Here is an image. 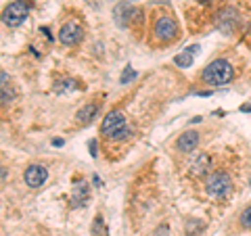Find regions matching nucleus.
<instances>
[{
    "mask_svg": "<svg viewBox=\"0 0 251 236\" xmlns=\"http://www.w3.org/2000/svg\"><path fill=\"white\" fill-rule=\"evenodd\" d=\"M180 23L174 15L157 11L151 19V44L153 46H170L180 40Z\"/></svg>",
    "mask_w": 251,
    "mask_h": 236,
    "instance_id": "1",
    "label": "nucleus"
},
{
    "mask_svg": "<svg viewBox=\"0 0 251 236\" xmlns=\"http://www.w3.org/2000/svg\"><path fill=\"white\" fill-rule=\"evenodd\" d=\"M234 75H237V71H234L232 63L224 57H218L214 61H209L207 65L201 69L199 84H203V86H226L234 80Z\"/></svg>",
    "mask_w": 251,
    "mask_h": 236,
    "instance_id": "2",
    "label": "nucleus"
},
{
    "mask_svg": "<svg viewBox=\"0 0 251 236\" xmlns=\"http://www.w3.org/2000/svg\"><path fill=\"white\" fill-rule=\"evenodd\" d=\"M232 188H234L232 176L224 167L214 169L205 178V182H203V190H205V194L209 196V199H216V201L228 199L230 192H232Z\"/></svg>",
    "mask_w": 251,
    "mask_h": 236,
    "instance_id": "3",
    "label": "nucleus"
},
{
    "mask_svg": "<svg viewBox=\"0 0 251 236\" xmlns=\"http://www.w3.org/2000/svg\"><path fill=\"white\" fill-rule=\"evenodd\" d=\"M29 11H31V2H29V0H13L11 4L4 6L2 23H4V25H9V27H17V25H21V23L29 17Z\"/></svg>",
    "mask_w": 251,
    "mask_h": 236,
    "instance_id": "4",
    "label": "nucleus"
},
{
    "mask_svg": "<svg viewBox=\"0 0 251 236\" xmlns=\"http://www.w3.org/2000/svg\"><path fill=\"white\" fill-rule=\"evenodd\" d=\"M214 23H216V27L222 31V34L232 36L234 31L241 27V15H239V11L234 9V6H224V9H220L216 13Z\"/></svg>",
    "mask_w": 251,
    "mask_h": 236,
    "instance_id": "5",
    "label": "nucleus"
},
{
    "mask_svg": "<svg viewBox=\"0 0 251 236\" xmlns=\"http://www.w3.org/2000/svg\"><path fill=\"white\" fill-rule=\"evenodd\" d=\"M84 36H86V31L82 27V23L80 21H74V19H69V21L63 23L61 29H59V34H57L59 42L63 46H69V48H72V46L82 44Z\"/></svg>",
    "mask_w": 251,
    "mask_h": 236,
    "instance_id": "6",
    "label": "nucleus"
},
{
    "mask_svg": "<svg viewBox=\"0 0 251 236\" xmlns=\"http://www.w3.org/2000/svg\"><path fill=\"white\" fill-rule=\"evenodd\" d=\"M211 165H214V159H211L209 153H195L191 157V161L186 165V174L188 178L199 180V178H207L211 174Z\"/></svg>",
    "mask_w": 251,
    "mask_h": 236,
    "instance_id": "7",
    "label": "nucleus"
},
{
    "mask_svg": "<svg viewBox=\"0 0 251 236\" xmlns=\"http://www.w3.org/2000/svg\"><path fill=\"white\" fill-rule=\"evenodd\" d=\"M124 125H128V121H126V115L124 111H120V109H113V111H109L105 117H103V121H100V138H109L111 134H115L117 130H122Z\"/></svg>",
    "mask_w": 251,
    "mask_h": 236,
    "instance_id": "8",
    "label": "nucleus"
},
{
    "mask_svg": "<svg viewBox=\"0 0 251 236\" xmlns=\"http://www.w3.org/2000/svg\"><path fill=\"white\" fill-rule=\"evenodd\" d=\"M46 178H49V169L44 167V165L40 163H31L25 167V171H23V182H25L27 188H31V190H36V188H42Z\"/></svg>",
    "mask_w": 251,
    "mask_h": 236,
    "instance_id": "9",
    "label": "nucleus"
},
{
    "mask_svg": "<svg viewBox=\"0 0 251 236\" xmlns=\"http://www.w3.org/2000/svg\"><path fill=\"white\" fill-rule=\"evenodd\" d=\"M199 142H201V134L195 132V130H186V132H182V134H180V136L176 138L174 148H176L180 155H191V153L197 151Z\"/></svg>",
    "mask_w": 251,
    "mask_h": 236,
    "instance_id": "10",
    "label": "nucleus"
},
{
    "mask_svg": "<svg viewBox=\"0 0 251 236\" xmlns=\"http://www.w3.org/2000/svg\"><path fill=\"white\" fill-rule=\"evenodd\" d=\"M88 201H90V186H88V182H86L84 178H77L74 182L72 194H69V205H72L74 209H80Z\"/></svg>",
    "mask_w": 251,
    "mask_h": 236,
    "instance_id": "11",
    "label": "nucleus"
},
{
    "mask_svg": "<svg viewBox=\"0 0 251 236\" xmlns=\"http://www.w3.org/2000/svg\"><path fill=\"white\" fill-rule=\"evenodd\" d=\"M100 107H103V100L100 98H94V100H88L80 111L75 113V123L77 125H88L94 117L99 115V111H100Z\"/></svg>",
    "mask_w": 251,
    "mask_h": 236,
    "instance_id": "12",
    "label": "nucleus"
},
{
    "mask_svg": "<svg viewBox=\"0 0 251 236\" xmlns=\"http://www.w3.org/2000/svg\"><path fill=\"white\" fill-rule=\"evenodd\" d=\"M132 13H134V6H132L130 2H120L113 9V19L115 23L120 25L122 29L128 27L130 29V19H132Z\"/></svg>",
    "mask_w": 251,
    "mask_h": 236,
    "instance_id": "13",
    "label": "nucleus"
},
{
    "mask_svg": "<svg viewBox=\"0 0 251 236\" xmlns=\"http://www.w3.org/2000/svg\"><path fill=\"white\" fill-rule=\"evenodd\" d=\"M195 52H199V44L195 46H188V48L184 52H180L174 57V65L180 67V69H188L193 65V59H195Z\"/></svg>",
    "mask_w": 251,
    "mask_h": 236,
    "instance_id": "14",
    "label": "nucleus"
},
{
    "mask_svg": "<svg viewBox=\"0 0 251 236\" xmlns=\"http://www.w3.org/2000/svg\"><path fill=\"white\" fill-rule=\"evenodd\" d=\"M0 77H2V98H0V103H2V109H6L15 100V88H13L11 77L6 71L0 73Z\"/></svg>",
    "mask_w": 251,
    "mask_h": 236,
    "instance_id": "15",
    "label": "nucleus"
},
{
    "mask_svg": "<svg viewBox=\"0 0 251 236\" xmlns=\"http://www.w3.org/2000/svg\"><path fill=\"white\" fill-rule=\"evenodd\" d=\"M84 88L80 80L75 77H61L59 82H54V92L57 94H65V92H74V90H80Z\"/></svg>",
    "mask_w": 251,
    "mask_h": 236,
    "instance_id": "16",
    "label": "nucleus"
},
{
    "mask_svg": "<svg viewBox=\"0 0 251 236\" xmlns=\"http://www.w3.org/2000/svg\"><path fill=\"white\" fill-rule=\"evenodd\" d=\"M134 138V132H132L130 125H124L122 130H117L115 134H111L109 138H105L107 142H111V144H126V142H130V140Z\"/></svg>",
    "mask_w": 251,
    "mask_h": 236,
    "instance_id": "17",
    "label": "nucleus"
},
{
    "mask_svg": "<svg viewBox=\"0 0 251 236\" xmlns=\"http://www.w3.org/2000/svg\"><path fill=\"white\" fill-rule=\"evenodd\" d=\"M90 232H92V236H109V228L105 226V219L100 213H97V217H94Z\"/></svg>",
    "mask_w": 251,
    "mask_h": 236,
    "instance_id": "18",
    "label": "nucleus"
},
{
    "mask_svg": "<svg viewBox=\"0 0 251 236\" xmlns=\"http://www.w3.org/2000/svg\"><path fill=\"white\" fill-rule=\"evenodd\" d=\"M203 230H205V224H203L201 219H188V222L184 224L186 236H199Z\"/></svg>",
    "mask_w": 251,
    "mask_h": 236,
    "instance_id": "19",
    "label": "nucleus"
},
{
    "mask_svg": "<svg viewBox=\"0 0 251 236\" xmlns=\"http://www.w3.org/2000/svg\"><path fill=\"white\" fill-rule=\"evenodd\" d=\"M239 228L241 230H251V203L239 213Z\"/></svg>",
    "mask_w": 251,
    "mask_h": 236,
    "instance_id": "20",
    "label": "nucleus"
},
{
    "mask_svg": "<svg viewBox=\"0 0 251 236\" xmlns=\"http://www.w3.org/2000/svg\"><path fill=\"white\" fill-rule=\"evenodd\" d=\"M134 77H136V71H134V69H132V67H126V71L122 73V77H120V82L126 86V84H130L132 80H134Z\"/></svg>",
    "mask_w": 251,
    "mask_h": 236,
    "instance_id": "21",
    "label": "nucleus"
},
{
    "mask_svg": "<svg viewBox=\"0 0 251 236\" xmlns=\"http://www.w3.org/2000/svg\"><path fill=\"white\" fill-rule=\"evenodd\" d=\"M88 148H90V155L97 157V140H90L88 142Z\"/></svg>",
    "mask_w": 251,
    "mask_h": 236,
    "instance_id": "22",
    "label": "nucleus"
},
{
    "mask_svg": "<svg viewBox=\"0 0 251 236\" xmlns=\"http://www.w3.org/2000/svg\"><path fill=\"white\" fill-rule=\"evenodd\" d=\"M52 144H54V146H61V144H63V140H61V138H54V140H52Z\"/></svg>",
    "mask_w": 251,
    "mask_h": 236,
    "instance_id": "23",
    "label": "nucleus"
},
{
    "mask_svg": "<svg viewBox=\"0 0 251 236\" xmlns=\"http://www.w3.org/2000/svg\"><path fill=\"white\" fill-rule=\"evenodd\" d=\"M199 4H203V6H207V4H211V0H197Z\"/></svg>",
    "mask_w": 251,
    "mask_h": 236,
    "instance_id": "24",
    "label": "nucleus"
},
{
    "mask_svg": "<svg viewBox=\"0 0 251 236\" xmlns=\"http://www.w3.org/2000/svg\"><path fill=\"white\" fill-rule=\"evenodd\" d=\"M241 111H245V113H249V111H251V105H245V107H241Z\"/></svg>",
    "mask_w": 251,
    "mask_h": 236,
    "instance_id": "25",
    "label": "nucleus"
},
{
    "mask_svg": "<svg viewBox=\"0 0 251 236\" xmlns=\"http://www.w3.org/2000/svg\"><path fill=\"white\" fill-rule=\"evenodd\" d=\"M6 182V167H2V184Z\"/></svg>",
    "mask_w": 251,
    "mask_h": 236,
    "instance_id": "26",
    "label": "nucleus"
}]
</instances>
